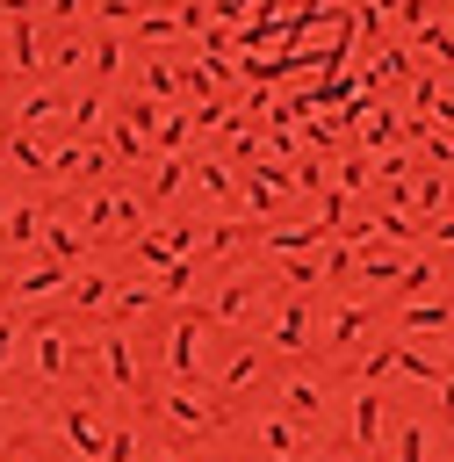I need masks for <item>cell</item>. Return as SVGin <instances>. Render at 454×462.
Returning <instances> with one entry per match:
<instances>
[{"mask_svg": "<svg viewBox=\"0 0 454 462\" xmlns=\"http://www.w3.org/2000/svg\"><path fill=\"white\" fill-rule=\"evenodd\" d=\"M288 195H295V173H288V166H252V173H245V209H252V217H274Z\"/></svg>", "mask_w": 454, "mask_h": 462, "instance_id": "cell-1", "label": "cell"}, {"mask_svg": "<svg viewBox=\"0 0 454 462\" xmlns=\"http://www.w3.org/2000/svg\"><path fill=\"white\" fill-rule=\"evenodd\" d=\"M267 245H274V260H295L303 245H331V224H324V217H310V224H274Z\"/></svg>", "mask_w": 454, "mask_h": 462, "instance_id": "cell-2", "label": "cell"}, {"mask_svg": "<svg viewBox=\"0 0 454 462\" xmlns=\"http://www.w3.org/2000/svg\"><path fill=\"white\" fill-rule=\"evenodd\" d=\"M58 289H72V267H58V260H43V267L7 282V296H58Z\"/></svg>", "mask_w": 454, "mask_h": 462, "instance_id": "cell-3", "label": "cell"}, {"mask_svg": "<svg viewBox=\"0 0 454 462\" xmlns=\"http://www.w3.org/2000/svg\"><path fill=\"white\" fill-rule=\"evenodd\" d=\"M195 346H202V318H173V325H166V361H173L180 375L195 368Z\"/></svg>", "mask_w": 454, "mask_h": 462, "instance_id": "cell-4", "label": "cell"}, {"mask_svg": "<svg viewBox=\"0 0 454 462\" xmlns=\"http://www.w3.org/2000/svg\"><path fill=\"white\" fill-rule=\"evenodd\" d=\"M303 332H310V303H303V296H288V303L274 310V346H288V354H295V346H303Z\"/></svg>", "mask_w": 454, "mask_h": 462, "instance_id": "cell-5", "label": "cell"}, {"mask_svg": "<svg viewBox=\"0 0 454 462\" xmlns=\"http://www.w3.org/2000/svg\"><path fill=\"white\" fill-rule=\"evenodd\" d=\"M43 253H50L58 267H72V260L86 253V231H72V224H58V217H50V224H43Z\"/></svg>", "mask_w": 454, "mask_h": 462, "instance_id": "cell-6", "label": "cell"}, {"mask_svg": "<svg viewBox=\"0 0 454 462\" xmlns=\"http://www.w3.org/2000/svg\"><path fill=\"white\" fill-rule=\"evenodd\" d=\"M101 368H108V383H115V390H130V383H137V361H130V339H123V332H108V339H101Z\"/></svg>", "mask_w": 454, "mask_h": 462, "instance_id": "cell-7", "label": "cell"}, {"mask_svg": "<svg viewBox=\"0 0 454 462\" xmlns=\"http://www.w3.org/2000/svg\"><path fill=\"white\" fill-rule=\"evenodd\" d=\"M7 159H14L22 173H36V180H50V159H43V144H36V130H14V137H7Z\"/></svg>", "mask_w": 454, "mask_h": 462, "instance_id": "cell-8", "label": "cell"}, {"mask_svg": "<svg viewBox=\"0 0 454 462\" xmlns=\"http://www.w3.org/2000/svg\"><path fill=\"white\" fill-rule=\"evenodd\" d=\"M7 245H43V209L36 202H14L7 209Z\"/></svg>", "mask_w": 454, "mask_h": 462, "instance_id": "cell-9", "label": "cell"}, {"mask_svg": "<svg viewBox=\"0 0 454 462\" xmlns=\"http://www.w3.org/2000/svg\"><path fill=\"white\" fill-rule=\"evenodd\" d=\"M7 43H14V72H43V58H36V14L7 22Z\"/></svg>", "mask_w": 454, "mask_h": 462, "instance_id": "cell-10", "label": "cell"}, {"mask_svg": "<svg viewBox=\"0 0 454 462\" xmlns=\"http://www.w3.org/2000/svg\"><path fill=\"white\" fill-rule=\"evenodd\" d=\"M404 332H432V325H454V303H404L396 310Z\"/></svg>", "mask_w": 454, "mask_h": 462, "instance_id": "cell-11", "label": "cell"}, {"mask_svg": "<svg viewBox=\"0 0 454 462\" xmlns=\"http://www.w3.org/2000/svg\"><path fill=\"white\" fill-rule=\"evenodd\" d=\"M245 303H252V282H245V274H231V282L216 289V303H209V318H245Z\"/></svg>", "mask_w": 454, "mask_h": 462, "instance_id": "cell-12", "label": "cell"}, {"mask_svg": "<svg viewBox=\"0 0 454 462\" xmlns=\"http://www.w3.org/2000/svg\"><path fill=\"white\" fill-rule=\"evenodd\" d=\"M115 72H123V36L101 29V36H94V79H115Z\"/></svg>", "mask_w": 454, "mask_h": 462, "instance_id": "cell-13", "label": "cell"}, {"mask_svg": "<svg viewBox=\"0 0 454 462\" xmlns=\"http://www.w3.org/2000/svg\"><path fill=\"white\" fill-rule=\"evenodd\" d=\"M187 137H195V116H166V123L151 130V144H159L166 159H180V144H187Z\"/></svg>", "mask_w": 454, "mask_h": 462, "instance_id": "cell-14", "label": "cell"}, {"mask_svg": "<svg viewBox=\"0 0 454 462\" xmlns=\"http://www.w3.org/2000/svg\"><path fill=\"white\" fill-rule=\"evenodd\" d=\"M375 238H396V245H404V238H432V231H425L418 217H404V209H382V217H375Z\"/></svg>", "mask_w": 454, "mask_h": 462, "instance_id": "cell-15", "label": "cell"}, {"mask_svg": "<svg viewBox=\"0 0 454 462\" xmlns=\"http://www.w3.org/2000/svg\"><path fill=\"white\" fill-rule=\"evenodd\" d=\"M65 354H72V346H65V332H50V325H43V332H36V368H43V375H65Z\"/></svg>", "mask_w": 454, "mask_h": 462, "instance_id": "cell-16", "label": "cell"}, {"mask_svg": "<svg viewBox=\"0 0 454 462\" xmlns=\"http://www.w3.org/2000/svg\"><path fill=\"white\" fill-rule=\"evenodd\" d=\"M375 433H382V397L360 390V397H353V440H375Z\"/></svg>", "mask_w": 454, "mask_h": 462, "instance_id": "cell-17", "label": "cell"}, {"mask_svg": "<svg viewBox=\"0 0 454 462\" xmlns=\"http://www.w3.org/2000/svg\"><path fill=\"white\" fill-rule=\"evenodd\" d=\"M144 94H151V101H173V94H180V72H173L166 58H151V65H144Z\"/></svg>", "mask_w": 454, "mask_h": 462, "instance_id": "cell-18", "label": "cell"}, {"mask_svg": "<svg viewBox=\"0 0 454 462\" xmlns=\"http://www.w3.org/2000/svg\"><path fill=\"white\" fill-rule=\"evenodd\" d=\"M187 173H195L187 159H159V173H151V195H180V188H187Z\"/></svg>", "mask_w": 454, "mask_h": 462, "instance_id": "cell-19", "label": "cell"}, {"mask_svg": "<svg viewBox=\"0 0 454 462\" xmlns=\"http://www.w3.org/2000/svg\"><path fill=\"white\" fill-rule=\"evenodd\" d=\"M43 116H58V94H29V101L14 108V130H36Z\"/></svg>", "mask_w": 454, "mask_h": 462, "instance_id": "cell-20", "label": "cell"}, {"mask_svg": "<svg viewBox=\"0 0 454 462\" xmlns=\"http://www.w3.org/2000/svg\"><path fill=\"white\" fill-rule=\"evenodd\" d=\"M425 282H432V260H425V253H418V260H404V267H396V296H418V289H425Z\"/></svg>", "mask_w": 454, "mask_h": 462, "instance_id": "cell-21", "label": "cell"}, {"mask_svg": "<svg viewBox=\"0 0 454 462\" xmlns=\"http://www.w3.org/2000/svg\"><path fill=\"white\" fill-rule=\"evenodd\" d=\"M101 296H108V274H72V303H86V310H101Z\"/></svg>", "mask_w": 454, "mask_h": 462, "instance_id": "cell-22", "label": "cell"}, {"mask_svg": "<svg viewBox=\"0 0 454 462\" xmlns=\"http://www.w3.org/2000/svg\"><path fill=\"white\" fill-rule=\"evenodd\" d=\"M360 332H368V303H346V310L331 318V339L346 346V339H360Z\"/></svg>", "mask_w": 454, "mask_h": 462, "instance_id": "cell-23", "label": "cell"}, {"mask_svg": "<svg viewBox=\"0 0 454 462\" xmlns=\"http://www.w3.org/2000/svg\"><path fill=\"white\" fill-rule=\"evenodd\" d=\"M389 368H396V339H389V346H375V354L360 361V390H375V383H382Z\"/></svg>", "mask_w": 454, "mask_h": 462, "instance_id": "cell-24", "label": "cell"}, {"mask_svg": "<svg viewBox=\"0 0 454 462\" xmlns=\"http://www.w3.org/2000/svg\"><path fill=\"white\" fill-rule=\"evenodd\" d=\"M65 433H72V440H79L86 455H108V440H101V426H94L86 411H72V419H65Z\"/></svg>", "mask_w": 454, "mask_h": 462, "instance_id": "cell-25", "label": "cell"}, {"mask_svg": "<svg viewBox=\"0 0 454 462\" xmlns=\"http://www.w3.org/2000/svg\"><path fill=\"white\" fill-rule=\"evenodd\" d=\"M368 173H375V159H368V152H346V159H339V188H346V195H353Z\"/></svg>", "mask_w": 454, "mask_h": 462, "instance_id": "cell-26", "label": "cell"}, {"mask_svg": "<svg viewBox=\"0 0 454 462\" xmlns=\"http://www.w3.org/2000/svg\"><path fill=\"white\" fill-rule=\"evenodd\" d=\"M195 289V260H173L166 274H159V296H187Z\"/></svg>", "mask_w": 454, "mask_h": 462, "instance_id": "cell-27", "label": "cell"}, {"mask_svg": "<svg viewBox=\"0 0 454 462\" xmlns=\"http://www.w3.org/2000/svg\"><path fill=\"white\" fill-rule=\"evenodd\" d=\"M65 123H72V130H94V123H101V94H79V101L65 108Z\"/></svg>", "mask_w": 454, "mask_h": 462, "instance_id": "cell-28", "label": "cell"}, {"mask_svg": "<svg viewBox=\"0 0 454 462\" xmlns=\"http://www.w3.org/2000/svg\"><path fill=\"white\" fill-rule=\"evenodd\" d=\"M411 202H418V209H440V202H447V180H440V173L411 180Z\"/></svg>", "mask_w": 454, "mask_h": 462, "instance_id": "cell-29", "label": "cell"}, {"mask_svg": "<svg viewBox=\"0 0 454 462\" xmlns=\"http://www.w3.org/2000/svg\"><path fill=\"white\" fill-rule=\"evenodd\" d=\"M353 267H360V260H353V245H346V238H331V253H324V274H331V282H346Z\"/></svg>", "mask_w": 454, "mask_h": 462, "instance_id": "cell-30", "label": "cell"}, {"mask_svg": "<svg viewBox=\"0 0 454 462\" xmlns=\"http://www.w3.org/2000/svg\"><path fill=\"white\" fill-rule=\"evenodd\" d=\"M195 180H202L209 195H223V188H231V166H223V159H202V166H195Z\"/></svg>", "mask_w": 454, "mask_h": 462, "instance_id": "cell-31", "label": "cell"}, {"mask_svg": "<svg viewBox=\"0 0 454 462\" xmlns=\"http://www.w3.org/2000/svg\"><path fill=\"white\" fill-rule=\"evenodd\" d=\"M411 101H418V108H440L447 94H440V79H432V72H418V79H411Z\"/></svg>", "mask_w": 454, "mask_h": 462, "instance_id": "cell-32", "label": "cell"}, {"mask_svg": "<svg viewBox=\"0 0 454 462\" xmlns=\"http://www.w3.org/2000/svg\"><path fill=\"white\" fill-rule=\"evenodd\" d=\"M166 411H173V419H180V426H209V411H202V404H195V397H166Z\"/></svg>", "mask_w": 454, "mask_h": 462, "instance_id": "cell-33", "label": "cell"}, {"mask_svg": "<svg viewBox=\"0 0 454 462\" xmlns=\"http://www.w3.org/2000/svg\"><path fill=\"white\" fill-rule=\"evenodd\" d=\"M281 397H288V411H317V383H288Z\"/></svg>", "mask_w": 454, "mask_h": 462, "instance_id": "cell-34", "label": "cell"}, {"mask_svg": "<svg viewBox=\"0 0 454 462\" xmlns=\"http://www.w3.org/2000/svg\"><path fill=\"white\" fill-rule=\"evenodd\" d=\"M267 448L288 455V448H295V426H288V419H267Z\"/></svg>", "mask_w": 454, "mask_h": 462, "instance_id": "cell-35", "label": "cell"}, {"mask_svg": "<svg viewBox=\"0 0 454 462\" xmlns=\"http://www.w3.org/2000/svg\"><path fill=\"white\" fill-rule=\"evenodd\" d=\"M173 29H180L173 14H137V36H173Z\"/></svg>", "mask_w": 454, "mask_h": 462, "instance_id": "cell-36", "label": "cell"}, {"mask_svg": "<svg viewBox=\"0 0 454 462\" xmlns=\"http://www.w3.org/2000/svg\"><path fill=\"white\" fill-rule=\"evenodd\" d=\"M115 159H144V130H115Z\"/></svg>", "mask_w": 454, "mask_h": 462, "instance_id": "cell-37", "label": "cell"}, {"mask_svg": "<svg viewBox=\"0 0 454 462\" xmlns=\"http://www.w3.org/2000/svg\"><path fill=\"white\" fill-rule=\"evenodd\" d=\"M360 274H368V282H396V260H389V253H368V267H360Z\"/></svg>", "mask_w": 454, "mask_h": 462, "instance_id": "cell-38", "label": "cell"}, {"mask_svg": "<svg viewBox=\"0 0 454 462\" xmlns=\"http://www.w3.org/2000/svg\"><path fill=\"white\" fill-rule=\"evenodd\" d=\"M418 455H425V440H418V426H404L396 433V462H418Z\"/></svg>", "mask_w": 454, "mask_h": 462, "instance_id": "cell-39", "label": "cell"}, {"mask_svg": "<svg viewBox=\"0 0 454 462\" xmlns=\"http://www.w3.org/2000/svg\"><path fill=\"white\" fill-rule=\"evenodd\" d=\"M101 22L115 29V22H137V0H101Z\"/></svg>", "mask_w": 454, "mask_h": 462, "instance_id": "cell-40", "label": "cell"}, {"mask_svg": "<svg viewBox=\"0 0 454 462\" xmlns=\"http://www.w3.org/2000/svg\"><path fill=\"white\" fill-rule=\"evenodd\" d=\"M295 188H324V166L317 159H295Z\"/></svg>", "mask_w": 454, "mask_h": 462, "instance_id": "cell-41", "label": "cell"}, {"mask_svg": "<svg viewBox=\"0 0 454 462\" xmlns=\"http://www.w3.org/2000/svg\"><path fill=\"white\" fill-rule=\"evenodd\" d=\"M252 375H259V361H252V354H238V361H231V375H223V383H231V390H238V383H252Z\"/></svg>", "mask_w": 454, "mask_h": 462, "instance_id": "cell-42", "label": "cell"}, {"mask_svg": "<svg viewBox=\"0 0 454 462\" xmlns=\"http://www.w3.org/2000/svg\"><path fill=\"white\" fill-rule=\"evenodd\" d=\"M36 7H43V0H0V14H7V22H29Z\"/></svg>", "mask_w": 454, "mask_h": 462, "instance_id": "cell-43", "label": "cell"}, {"mask_svg": "<svg viewBox=\"0 0 454 462\" xmlns=\"http://www.w3.org/2000/svg\"><path fill=\"white\" fill-rule=\"evenodd\" d=\"M43 14H50V22H72V14H79V0H43Z\"/></svg>", "mask_w": 454, "mask_h": 462, "instance_id": "cell-44", "label": "cell"}, {"mask_svg": "<svg viewBox=\"0 0 454 462\" xmlns=\"http://www.w3.org/2000/svg\"><path fill=\"white\" fill-rule=\"evenodd\" d=\"M14 354V318H0V361Z\"/></svg>", "mask_w": 454, "mask_h": 462, "instance_id": "cell-45", "label": "cell"}, {"mask_svg": "<svg viewBox=\"0 0 454 462\" xmlns=\"http://www.w3.org/2000/svg\"><path fill=\"white\" fill-rule=\"evenodd\" d=\"M432 238H440V245H454V217H440V224H432Z\"/></svg>", "mask_w": 454, "mask_h": 462, "instance_id": "cell-46", "label": "cell"}, {"mask_svg": "<svg viewBox=\"0 0 454 462\" xmlns=\"http://www.w3.org/2000/svg\"><path fill=\"white\" fill-rule=\"evenodd\" d=\"M7 137H14V130H0V152H7Z\"/></svg>", "mask_w": 454, "mask_h": 462, "instance_id": "cell-47", "label": "cell"}, {"mask_svg": "<svg viewBox=\"0 0 454 462\" xmlns=\"http://www.w3.org/2000/svg\"><path fill=\"white\" fill-rule=\"evenodd\" d=\"M0 231H7V202H0Z\"/></svg>", "mask_w": 454, "mask_h": 462, "instance_id": "cell-48", "label": "cell"}, {"mask_svg": "<svg viewBox=\"0 0 454 462\" xmlns=\"http://www.w3.org/2000/svg\"><path fill=\"white\" fill-rule=\"evenodd\" d=\"M166 462H173V455H166Z\"/></svg>", "mask_w": 454, "mask_h": 462, "instance_id": "cell-49", "label": "cell"}]
</instances>
